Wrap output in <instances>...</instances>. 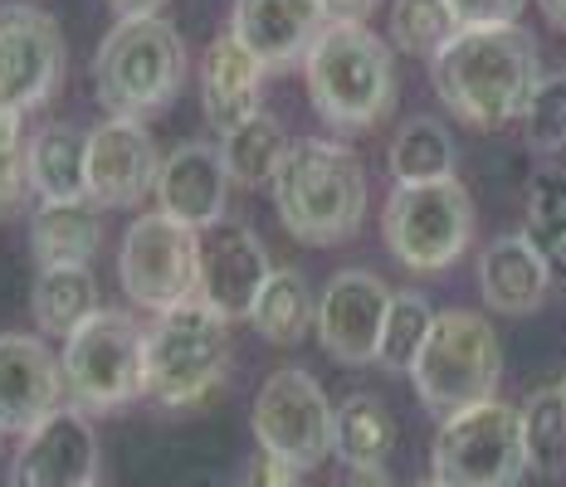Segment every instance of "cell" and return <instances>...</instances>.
Returning a JSON list of instances; mask_svg holds the SVG:
<instances>
[{
	"mask_svg": "<svg viewBox=\"0 0 566 487\" xmlns=\"http://www.w3.org/2000/svg\"><path fill=\"white\" fill-rule=\"evenodd\" d=\"M434 98L474 133H503L523 123V108L542 83L537 40L523 25H464L430 59Z\"/></svg>",
	"mask_w": 566,
	"mask_h": 487,
	"instance_id": "cell-1",
	"label": "cell"
},
{
	"mask_svg": "<svg viewBox=\"0 0 566 487\" xmlns=\"http://www.w3.org/2000/svg\"><path fill=\"white\" fill-rule=\"evenodd\" d=\"M279 224L308 248H337L367 220V161L333 137H303L274 176Z\"/></svg>",
	"mask_w": 566,
	"mask_h": 487,
	"instance_id": "cell-2",
	"label": "cell"
},
{
	"mask_svg": "<svg viewBox=\"0 0 566 487\" xmlns=\"http://www.w3.org/2000/svg\"><path fill=\"white\" fill-rule=\"evenodd\" d=\"M303 88L333 133H371L396 108V54L367 20H333L303 59Z\"/></svg>",
	"mask_w": 566,
	"mask_h": 487,
	"instance_id": "cell-3",
	"label": "cell"
},
{
	"mask_svg": "<svg viewBox=\"0 0 566 487\" xmlns=\"http://www.w3.org/2000/svg\"><path fill=\"white\" fill-rule=\"evenodd\" d=\"M186 83V40L161 10L117 15L93 54V93L108 117H157L176 103Z\"/></svg>",
	"mask_w": 566,
	"mask_h": 487,
	"instance_id": "cell-4",
	"label": "cell"
},
{
	"mask_svg": "<svg viewBox=\"0 0 566 487\" xmlns=\"http://www.w3.org/2000/svg\"><path fill=\"white\" fill-rule=\"evenodd\" d=\"M503 380V341L489 317L450 307L434 313V327L410 366V385H416L420 405L444 420L454 410H469L479 400H493Z\"/></svg>",
	"mask_w": 566,
	"mask_h": 487,
	"instance_id": "cell-5",
	"label": "cell"
},
{
	"mask_svg": "<svg viewBox=\"0 0 566 487\" xmlns=\"http://www.w3.org/2000/svg\"><path fill=\"white\" fill-rule=\"evenodd\" d=\"M230 371V317L200 298L157 313L147 327V395L167 410L200 405Z\"/></svg>",
	"mask_w": 566,
	"mask_h": 487,
	"instance_id": "cell-6",
	"label": "cell"
},
{
	"mask_svg": "<svg viewBox=\"0 0 566 487\" xmlns=\"http://www.w3.org/2000/svg\"><path fill=\"white\" fill-rule=\"evenodd\" d=\"M69 400L88 414L123 410L147 395V327L123 307H98L64 337Z\"/></svg>",
	"mask_w": 566,
	"mask_h": 487,
	"instance_id": "cell-7",
	"label": "cell"
},
{
	"mask_svg": "<svg viewBox=\"0 0 566 487\" xmlns=\"http://www.w3.org/2000/svg\"><path fill=\"white\" fill-rule=\"evenodd\" d=\"M381 240L410 273L454 268L474 244V195L459 186V176L396 186L381 210Z\"/></svg>",
	"mask_w": 566,
	"mask_h": 487,
	"instance_id": "cell-8",
	"label": "cell"
},
{
	"mask_svg": "<svg viewBox=\"0 0 566 487\" xmlns=\"http://www.w3.org/2000/svg\"><path fill=\"white\" fill-rule=\"evenodd\" d=\"M523 410L479 400L440 420L430 444V478L444 487H523L527 478Z\"/></svg>",
	"mask_w": 566,
	"mask_h": 487,
	"instance_id": "cell-9",
	"label": "cell"
},
{
	"mask_svg": "<svg viewBox=\"0 0 566 487\" xmlns=\"http://www.w3.org/2000/svg\"><path fill=\"white\" fill-rule=\"evenodd\" d=\"M196 268H200V230L161 215H137L117 248V283L123 298L147 307V313H167V307L196 298Z\"/></svg>",
	"mask_w": 566,
	"mask_h": 487,
	"instance_id": "cell-10",
	"label": "cell"
},
{
	"mask_svg": "<svg viewBox=\"0 0 566 487\" xmlns=\"http://www.w3.org/2000/svg\"><path fill=\"white\" fill-rule=\"evenodd\" d=\"M333 424L337 405L327 390L303 371V366H283L259 385L254 395V438L259 448L289 458L293 468H317L333 454Z\"/></svg>",
	"mask_w": 566,
	"mask_h": 487,
	"instance_id": "cell-11",
	"label": "cell"
},
{
	"mask_svg": "<svg viewBox=\"0 0 566 487\" xmlns=\"http://www.w3.org/2000/svg\"><path fill=\"white\" fill-rule=\"evenodd\" d=\"M64 30L50 10L10 0L0 6V108L34 113L54 103L59 83H64Z\"/></svg>",
	"mask_w": 566,
	"mask_h": 487,
	"instance_id": "cell-12",
	"label": "cell"
},
{
	"mask_svg": "<svg viewBox=\"0 0 566 487\" xmlns=\"http://www.w3.org/2000/svg\"><path fill=\"white\" fill-rule=\"evenodd\" d=\"M391 288L367 268H342L317 293V347L337 366H371L381 351V327Z\"/></svg>",
	"mask_w": 566,
	"mask_h": 487,
	"instance_id": "cell-13",
	"label": "cell"
},
{
	"mask_svg": "<svg viewBox=\"0 0 566 487\" xmlns=\"http://www.w3.org/2000/svg\"><path fill=\"white\" fill-rule=\"evenodd\" d=\"M161 171L157 141L142 117H103L88 133V205L133 210L151 195Z\"/></svg>",
	"mask_w": 566,
	"mask_h": 487,
	"instance_id": "cell-14",
	"label": "cell"
},
{
	"mask_svg": "<svg viewBox=\"0 0 566 487\" xmlns=\"http://www.w3.org/2000/svg\"><path fill=\"white\" fill-rule=\"evenodd\" d=\"M269 248L250 224H210L200 230V268H196V298L206 307H216L230 322H250V307L259 298V288L269 283Z\"/></svg>",
	"mask_w": 566,
	"mask_h": 487,
	"instance_id": "cell-15",
	"label": "cell"
},
{
	"mask_svg": "<svg viewBox=\"0 0 566 487\" xmlns=\"http://www.w3.org/2000/svg\"><path fill=\"white\" fill-rule=\"evenodd\" d=\"M98 483V434L88 410L59 405L20 438L10 487H93Z\"/></svg>",
	"mask_w": 566,
	"mask_h": 487,
	"instance_id": "cell-16",
	"label": "cell"
},
{
	"mask_svg": "<svg viewBox=\"0 0 566 487\" xmlns=\"http://www.w3.org/2000/svg\"><path fill=\"white\" fill-rule=\"evenodd\" d=\"M64 361L30 331H0V430L30 434L64 405Z\"/></svg>",
	"mask_w": 566,
	"mask_h": 487,
	"instance_id": "cell-17",
	"label": "cell"
},
{
	"mask_svg": "<svg viewBox=\"0 0 566 487\" xmlns=\"http://www.w3.org/2000/svg\"><path fill=\"white\" fill-rule=\"evenodd\" d=\"M327 25H333V15L323 0H234L230 10V34L250 44V54L269 74L303 68V59Z\"/></svg>",
	"mask_w": 566,
	"mask_h": 487,
	"instance_id": "cell-18",
	"label": "cell"
},
{
	"mask_svg": "<svg viewBox=\"0 0 566 487\" xmlns=\"http://www.w3.org/2000/svg\"><path fill=\"white\" fill-rule=\"evenodd\" d=\"M230 171L220 147L210 141H181L157 171L151 200H157L161 215L191 224V230H210V224L226 220V200H230Z\"/></svg>",
	"mask_w": 566,
	"mask_h": 487,
	"instance_id": "cell-19",
	"label": "cell"
},
{
	"mask_svg": "<svg viewBox=\"0 0 566 487\" xmlns=\"http://www.w3.org/2000/svg\"><path fill=\"white\" fill-rule=\"evenodd\" d=\"M552 293V258L527 234H499L479 254V298L503 317H533Z\"/></svg>",
	"mask_w": 566,
	"mask_h": 487,
	"instance_id": "cell-20",
	"label": "cell"
},
{
	"mask_svg": "<svg viewBox=\"0 0 566 487\" xmlns=\"http://www.w3.org/2000/svg\"><path fill=\"white\" fill-rule=\"evenodd\" d=\"M264 74L269 68L250 54V44H240V34L230 30L216 34L206 44V59H200V108H206V123L216 133H230L234 123L259 113Z\"/></svg>",
	"mask_w": 566,
	"mask_h": 487,
	"instance_id": "cell-21",
	"label": "cell"
},
{
	"mask_svg": "<svg viewBox=\"0 0 566 487\" xmlns=\"http://www.w3.org/2000/svg\"><path fill=\"white\" fill-rule=\"evenodd\" d=\"M30 190L40 205L88 200V133L74 123H44L30 133Z\"/></svg>",
	"mask_w": 566,
	"mask_h": 487,
	"instance_id": "cell-22",
	"label": "cell"
},
{
	"mask_svg": "<svg viewBox=\"0 0 566 487\" xmlns=\"http://www.w3.org/2000/svg\"><path fill=\"white\" fill-rule=\"evenodd\" d=\"M396 414L386 410L381 395H347L337 405V424H333V454L347 463V468H381L386 458L396 454Z\"/></svg>",
	"mask_w": 566,
	"mask_h": 487,
	"instance_id": "cell-23",
	"label": "cell"
},
{
	"mask_svg": "<svg viewBox=\"0 0 566 487\" xmlns=\"http://www.w3.org/2000/svg\"><path fill=\"white\" fill-rule=\"evenodd\" d=\"M30 313L44 337H69L88 313H98V278L88 264H50L30 283Z\"/></svg>",
	"mask_w": 566,
	"mask_h": 487,
	"instance_id": "cell-24",
	"label": "cell"
},
{
	"mask_svg": "<svg viewBox=\"0 0 566 487\" xmlns=\"http://www.w3.org/2000/svg\"><path fill=\"white\" fill-rule=\"evenodd\" d=\"M250 327L269 347H298L317 327V298L298 268H274L250 307Z\"/></svg>",
	"mask_w": 566,
	"mask_h": 487,
	"instance_id": "cell-25",
	"label": "cell"
},
{
	"mask_svg": "<svg viewBox=\"0 0 566 487\" xmlns=\"http://www.w3.org/2000/svg\"><path fill=\"white\" fill-rule=\"evenodd\" d=\"M289 133L274 113H250L244 123H234L230 133H220V157H226V171L234 186L259 190V186H274L283 157H289Z\"/></svg>",
	"mask_w": 566,
	"mask_h": 487,
	"instance_id": "cell-26",
	"label": "cell"
},
{
	"mask_svg": "<svg viewBox=\"0 0 566 487\" xmlns=\"http://www.w3.org/2000/svg\"><path fill=\"white\" fill-rule=\"evenodd\" d=\"M103 244V224L88 200L69 205H40L30 220V254L40 268L50 264H88Z\"/></svg>",
	"mask_w": 566,
	"mask_h": 487,
	"instance_id": "cell-27",
	"label": "cell"
},
{
	"mask_svg": "<svg viewBox=\"0 0 566 487\" xmlns=\"http://www.w3.org/2000/svg\"><path fill=\"white\" fill-rule=\"evenodd\" d=\"M454 161H459V147L440 117H410V123H400V133L391 137V151H386L396 186L444 181V176H454Z\"/></svg>",
	"mask_w": 566,
	"mask_h": 487,
	"instance_id": "cell-28",
	"label": "cell"
},
{
	"mask_svg": "<svg viewBox=\"0 0 566 487\" xmlns=\"http://www.w3.org/2000/svg\"><path fill=\"white\" fill-rule=\"evenodd\" d=\"M434 327V307L420 288H400L391 293V307H386V327H381V351H376V366L391 375H410L416 356L424 347Z\"/></svg>",
	"mask_w": 566,
	"mask_h": 487,
	"instance_id": "cell-29",
	"label": "cell"
},
{
	"mask_svg": "<svg viewBox=\"0 0 566 487\" xmlns=\"http://www.w3.org/2000/svg\"><path fill=\"white\" fill-rule=\"evenodd\" d=\"M523 448H527V468H533L537 478H562L566 473V400L557 385L527 395Z\"/></svg>",
	"mask_w": 566,
	"mask_h": 487,
	"instance_id": "cell-30",
	"label": "cell"
},
{
	"mask_svg": "<svg viewBox=\"0 0 566 487\" xmlns=\"http://www.w3.org/2000/svg\"><path fill=\"white\" fill-rule=\"evenodd\" d=\"M523 234L566 268V166H537L523 200Z\"/></svg>",
	"mask_w": 566,
	"mask_h": 487,
	"instance_id": "cell-31",
	"label": "cell"
},
{
	"mask_svg": "<svg viewBox=\"0 0 566 487\" xmlns=\"http://www.w3.org/2000/svg\"><path fill=\"white\" fill-rule=\"evenodd\" d=\"M459 30L450 0H391V44L410 59H434Z\"/></svg>",
	"mask_w": 566,
	"mask_h": 487,
	"instance_id": "cell-32",
	"label": "cell"
},
{
	"mask_svg": "<svg viewBox=\"0 0 566 487\" xmlns=\"http://www.w3.org/2000/svg\"><path fill=\"white\" fill-rule=\"evenodd\" d=\"M30 195V133L25 113L0 108V220L20 215Z\"/></svg>",
	"mask_w": 566,
	"mask_h": 487,
	"instance_id": "cell-33",
	"label": "cell"
},
{
	"mask_svg": "<svg viewBox=\"0 0 566 487\" xmlns=\"http://www.w3.org/2000/svg\"><path fill=\"white\" fill-rule=\"evenodd\" d=\"M523 141L537 157H552L566 147V74H542L523 108Z\"/></svg>",
	"mask_w": 566,
	"mask_h": 487,
	"instance_id": "cell-34",
	"label": "cell"
},
{
	"mask_svg": "<svg viewBox=\"0 0 566 487\" xmlns=\"http://www.w3.org/2000/svg\"><path fill=\"white\" fill-rule=\"evenodd\" d=\"M303 468H293L289 458L269 454V448H259V454L240 468V487H298Z\"/></svg>",
	"mask_w": 566,
	"mask_h": 487,
	"instance_id": "cell-35",
	"label": "cell"
},
{
	"mask_svg": "<svg viewBox=\"0 0 566 487\" xmlns=\"http://www.w3.org/2000/svg\"><path fill=\"white\" fill-rule=\"evenodd\" d=\"M459 25H513L523 20L527 0H450Z\"/></svg>",
	"mask_w": 566,
	"mask_h": 487,
	"instance_id": "cell-36",
	"label": "cell"
},
{
	"mask_svg": "<svg viewBox=\"0 0 566 487\" xmlns=\"http://www.w3.org/2000/svg\"><path fill=\"white\" fill-rule=\"evenodd\" d=\"M323 6L333 20H371L381 0H323Z\"/></svg>",
	"mask_w": 566,
	"mask_h": 487,
	"instance_id": "cell-37",
	"label": "cell"
},
{
	"mask_svg": "<svg viewBox=\"0 0 566 487\" xmlns=\"http://www.w3.org/2000/svg\"><path fill=\"white\" fill-rule=\"evenodd\" d=\"M337 487H396V483L386 478L381 468H347V478H342Z\"/></svg>",
	"mask_w": 566,
	"mask_h": 487,
	"instance_id": "cell-38",
	"label": "cell"
},
{
	"mask_svg": "<svg viewBox=\"0 0 566 487\" xmlns=\"http://www.w3.org/2000/svg\"><path fill=\"white\" fill-rule=\"evenodd\" d=\"M167 0H108L113 15H151V10H161Z\"/></svg>",
	"mask_w": 566,
	"mask_h": 487,
	"instance_id": "cell-39",
	"label": "cell"
},
{
	"mask_svg": "<svg viewBox=\"0 0 566 487\" xmlns=\"http://www.w3.org/2000/svg\"><path fill=\"white\" fill-rule=\"evenodd\" d=\"M537 10H542V20H547L552 30L566 34V0H537Z\"/></svg>",
	"mask_w": 566,
	"mask_h": 487,
	"instance_id": "cell-40",
	"label": "cell"
},
{
	"mask_svg": "<svg viewBox=\"0 0 566 487\" xmlns=\"http://www.w3.org/2000/svg\"><path fill=\"white\" fill-rule=\"evenodd\" d=\"M557 390H562V400H566V371H562V380H557Z\"/></svg>",
	"mask_w": 566,
	"mask_h": 487,
	"instance_id": "cell-41",
	"label": "cell"
},
{
	"mask_svg": "<svg viewBox=\"0 0 566 487\" xmlns=\"http://www.w3.org/2000/svg\"><path fill=\"white\" fill-rule=\"evenodd\" d=\"M416 487H444V483H434V478H424V483H416Z\"/></svg>",
	"mask_w": 566,
	"mask_h": 487,
	"instance_id": "cell-42",
	"label": "cell"
},
{
	"mask_svg": "<svg viewBox=\"0 0 566 487\" xmlns=\"http://www.w3.org/2000/svg\"><path fill=\"white\" fill-rule=\"evenodd\" d=\"M0 438H6V430H0Z\"/></svg>",
	"mask_w": 566,
	"mask_h": 487,
	"instance_id": "cell-43",
	"label": "cell"
},
{
	"mask_svg": "<svg viewBox=\"0 0 566 487\" xmlns=\"http://www.w3.org/2000/svg\"><path fill=\"white\" fill-rule=\"evenodd\" d=\"M93 487H103V483H93Z\"/></svg>",
	"mask_w": 566,
	"mask_h": 487,
	"instance_id": "cell-44",
	"label": "cell"
}]
</instances>
